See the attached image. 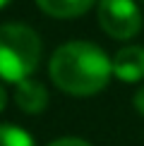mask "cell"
Wrapping results in <instances>:
<instances>
[{"instance_id":"6da1fadb","label":"cell","mask_w":144,"mask_h":146,"mask_svg":"<svg viewBox=\"0 0 144 146\" xmlns=\"http://www.w3.org/2000/svg\"><path fill=\"white\" fill-rule=\"evenodd\" d=\"M53 84L72 96H94L108 86L113 62L91 41H70L55 48L48 65Z\"/></svg>"},{"instance_id":"277c9868","label":"cell","mask_w":144,"mask_h":146,"mask_svg":"<svg viewBox=\"0 0 144 146\" xmlns=\"http://www.w3.org/2000/svg\"><path fill=\"white\" fill-rule=\"evenodd\" d=\"M113 74L120 82H139L144 79V48L142 46H125L113 55Z\"/></svg>"},{"instance_id":"9c48e42d","label":"cell","mask_w":144,"mask_h":146,"mask_svg":"<svg viewBox=\"0 0 144 146\" xmlns=\"http://www.w3.org/2000/svg\"><path fill=\"white\" fill-rule=\"evenodd\" d=\"M132 103H135L137 113H142V115H144V86H142V89H137V94H135V98H132Z\"/></svg>"},{"instance_id":"7a4b0ae2","label":"cell","mask_w":144,"mask_h":146,"mask_svg":"<svg viewBox=\"0 0 144 146\" xmlns=\"http://www.w3.org/2000/svg\"><path fill=\"white\" fill-rule=\"evenodd\" d=\"M41 62V38L22 22L0 24V79L19 84L36 72Z\"/></svg>"},{"instance_id":"3957f363","label":"cell","mask_w":144,"mask_h":146,"mask_svg":"<svg viewBox=\"0 0 144 146\" xmlns=\"http://www.w3.org/2000/svg\"><path fill=\"white\" fill-rule=\"evenodd\" d=\"M99 24L118 41H127L142 31V12L135 0H99Z\"/></svg>"},{"instance_id":"5b68a950","label":"cell","mask_w":144,"mask_h":146,"mask_svg":"<svg viewBox=\"0 0 144 146\" xmlns=\"http://www.w3.org/2000/svg\"><path fill=\"white\" fill-rule=\"evenodd\" d=\"M15 103L19 106V110L29 113V115H39L48 106V91L41 82L29 77L15 86Z\"/></svg>"},{"instance_id":"8fae6325","label":"cell","mask_w":144,"mask_h":146,"mask_svg":"<svg viewBox=\"0 0 144 146\" xmlns=\"http://www.w3.org/2000/svg\"><path fill=\"white\" fill-rule=\"evenodd\" d=\"M7 3H10V0H0V10H3V7H5Z\"/></svg>"},{"instance_id":"8992f818","label":"cell","mask_w":144,"mask_h":146,"mask_svg":"<svg viewBox=\"0 0 144 146\" xmlns=\"http://www.w3.org/2000/svg\"><path fill=\"white\" fill-rule=\"evenodd\" d=\"M99 0H36L41 10L51 17L58 19H72V17H79L87 10H91Z\"/></svg>"},{"instance_id":"52a82bcc","label":"cell","mask_w":144,"mask_h":146,"mask_svg":"<svg viewBox=\"0 0 144 146\" xmlns=\"http://www.w3.org/2000/svg\"><path fill=\"white\" fill-rule=\"evenodd\" d=\"M0 146H36L29 132L17 125H0Z\"/></svg>"},{"instance_id":"30bf717a","label":"cell","mask_w":144,"mask_h":146,"mask_svg":"<svg viewBox=\"0 0 144 146\" xmlns=\"http://www.w3.org/2000/svg\"><path fill=\"white\" fill-rule=\"evenodd\" d=\"M5 103H7V96H5V89L0 86V113H3V108H5Z\"/></svg>"},{"instance_id":"ba28073f","label":"cell","mask_w":144,"mask_h":146,"mask_svg":"<svg viewBox=\"0 0 144 146\" xmlns=\"http://www.w3.org/2000/svg\"><path fill=\"white\" fill-rule=\"evenodd\" d=\"M48 146H91L89 141H84L79 137H63V139H55V141H51Z\"/></svg>"},{"instance_id":"7c38bea8","label":"cell","mask_w":144,"mask_h":146,"mask_svg":"<svg viewBox=\"0 0 144 146\" xmlns=\"http://www.w3.org/2000/svg\"><path fill=\"white\" fill-rule=\"evenodd\" d=\"M142 5H144V0H142Z\"/></svg>"}]
</instances>
